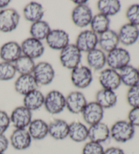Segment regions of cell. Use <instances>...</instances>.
Returning a JSON list of instances; mask_svg holds the SVG:
<instances>
[{
	"mask_svg": "<svg viewBox=\"0 0 139 154\" xmlns=\"http://www.w3.org/2000/svg\"><path fill=\"white\" fill-rule=\"evenodd\" d=\"M135 128L128 120H118L110 128V136L115 141L124 143L133 139Z\"/></svg>",
	"mask_w": 139,
	"mask_h": 154,
	"instance_id": "cell-1",
	"label": "cell"
},
{
	"mask_svg": "<svg viewBox=\"0 0 139 154\" xmlns=\"http://www.w3.org/2000/svg\"><path fill=\"white\" fill-rule=\"evenodd\" d=\"M131 57L129 52L123 48L117 47L107 55V65L116 71L121 70L130 65Z\"/></svg>",
	"mask_w": 139,
	"mask_h": 154,
	"instance_id": "cell-2",
	"label": "cell"
},
{
	"mask_svg": "<svg viewBox=\"0 0 139 154\" xmlns=\"http://www.w3.org/2000/svg\"><path fill=\"white\" fill-rule=\"evenodd\" d=\"M60 61L61 65L68 69L73 70L79 65L82 60V52L77 48L75 44L66 46L60 50Z\"/></svg>",
	"mask_w": 139,
	"mask_h": 154,
	"instance_id": "cell-3",
	"label": "cell"
},
{
	"mask_svg": "<svg viewBox=\"0 0 139 154\" xmlns=\"http://www.w3.org/2000/svg\"><path fill=\"white\" fill-rule=\"evenodd\" d=\"M44 106L52 115L59 114L66 108L65 97L58 90H51L45 95Z\"/></svg>",
	"mask_w": 139,
	"mask_h": 154,
	"instance_id": "cell-4",
	"label": "cell"
},
{
	"mask_svg": "<svg viewBox=\"0 0 139 154\" xmlns=\"http://www.w3.org/2000/svg\"><path fill=\"white\" fill-rule=\"evenodd\" d=\"M37 83L42 86L51 84L55 77V71L52 65L48 62H39L36 65L33 74Z\"/></svg>",
	"mask_w": 139,
	"mask_h": 154,
	"instance_id": "cell-5",
	"label": "cell"
},
{
	"mask_svg": "<svg viewBox=\"0 0 139 154\" xmlns=\"http://www.w3.org/2000/svg\"><path fill=\"white\" fill-rule=\"evenodd\" d=\"M71 79L74 86L84 89L90 86L93 79L92 71L86 66H80L71 70Z\"/></svg>",
	"mask_w": 139,
	"mask_h": 154,
	"instance_id": "cell-6",
	"label": "cell"
},
{
	"mask_svg": "<svg viewBox=\"0 0 139 154\" xmlns=\"http://www.w3.org/2000/svg\"><path fill=\"white\" fill-rule=\"evenodd\" d=\"M18 12L12 8H7L0 11V31L4 33L12 32L20 22Z\"/></svg>",
	"mask_w": 139,
	"mask_h": 154,
	"instance_id": "cell-7",
	"label": "cell"
},
{
	"mask_svg": "<svg viewBox=\"0 0 139 154\" xmlns=\"http://www.w3.org/2000/svg\"><path fill=\"white\" fill-rule=\"evenodd\" d=\"M32 111L24 106H18L12 111L10 116V123L15 129H26L33 120Z\"/></svg>",
	"mask_w": 139,
	"mask_h": 154,
	"instance_id": "cell-8",
	"label": "cell"
},
{
	"mask_svg": "<svg viewBox=\"0 0 139 154\" xmlns=\"http://www.w3.org/2000/svg\"><path fill=\"white\" fill-rule=\"evenodd\" d=\"M98 44V35L91 30H85L79 33L76 46L82 52L88 53L95 48Z\"/></svg>",
	"mask_w": 139,
	"mask_h": 154,
	"instance_id": "cell-9",
	"label": "cell"
},
{
	"mask_svg": "<svg viewBox=\"0 0 139 154\" xmlns=\"http://www.w3.org/2000/svg\"><path fill=\"white\" fill-rule=\"evenodd\" d=\"M46 44L50 48L54 50H62L69 44V35L63 29H52L46 39Z\"/></svg>",
	"mask_w": 139,
	"mask_h": 154,
	"instance_id": "cell-10",
	"label": "cell"
},
{
	"mask_svg": "<svg viewBox=\"0 0 139 154\" xmlns=\"http://www.w3.org/2000/svg\"><path fill=\"white\" fill-rule=\"evenodd\" d=\"M81 114L85 123L88 125L92 126L102 122L104 117V109L96 101L88 103Z\"/></svg>",
	"mask_w": 139,
	"mask_h": 154,
	"instance_id": "cell-11",
	"label": "cell"
},
{
	"mask_svg": "<svg viewBox=\"0 0 139 154\" xmlns=\"http://www.w3.org/2000/svg\"><path fill=\"white\" fill-rule=\"evenodd\" d=\"M23 55L31 58L36 59L44 54L45 47L42 41L33 38H29L25 39L20 45Z\"/></svg>",
	"mask_w": 139,
	"mask_h": 154,
	"instance_id": "cell-12",
	"label": "cell"
},
{
	"mask_svg": "<svg viewBox=\"0 0 139 154\" xmlns=\"http://www.w3.org/2000/svg\"><path fill=\"white\" fill-rule=\"evenodd\" d=\"M93 15L92 10L85 5L76 6L71 13V19L77 27L84 28L90 25Z\"/></svg>",
	"mask_w": 139,
	"mask_h": 154,
	"instance_id": "cell-13",
	"label": "cell"
},
{
	"mask_svg": "<svg viewBox=\"0 0 139 154\" xmlns=\"http://www.w3.org/2000/svg\"><path fill=\"white\" fill-rule=\"evenodd\" d=\"M32 138L27 129H15L10 137V143L16 150L23 151L30 147Z\"/></svg>",
	"mask_w": 139,
	"mask_h": 154,
	"instance_id": "cell-14",
	"label": "cell"
},
{
	"mask_svg": "<svg viewBox=\"0 0 139 154\" xmlns=\"http://www.w3.org/2000/svg\"><path fill=\"white\" fill-rule=\"evenodd\" d=\"M98 80L103 89L113 91L117 90L122 84L118 71L110 68L105 69L101 71Z\"/></svg>",
	"mask_w": 139,
	"mask_h": 154,
	"instance_id": "cell-15",
	"label": "cell"
},
{
	"mask_svg": "<svg viewBox=\"0 0 139 154\" xmlns=\"http://www.w3.org/2000/svg\"><path fill=\"white\" fill-rule=\"evenodd\" d=\"M66 108L73 114H80L87 105L86 98L82 92L73 91L65 97Z\"/></svg>",
	"mask_w": 139,
	"mask_h": 154,
	"instance_id": "cell-16",
	"label": "cell"
},
{
	"mask_svg": "<svg viewBox=\"0 0 139 154\" xmlns=\"http://www.w3.org/2000/svg\"><path fill=\"white\" fill-rule=\"evenodd\" d=\"M117 34L119 43L126 46H132L139 38V28L138 26L128 23L119 29Z\"/></svg>",
	"mask_w": 139,
	"mask_h": 154,
	"instance_id": "cell-17",
	"label": "cell"
},
{
	"mask_svg": "<svg viewBox=\"0 0 139 154\" xmlns=\"http://www.w3.org/2000/svg\"><path fill=\"white\" fill-rule=\"evenodd\" d=\"M110 137V128L102 122L90 126L88 128V139L90 141L102 144Z\"/></svg>",
	"mask_w": 139,
	"mask_h": 154,
	"instance_id": "cell-18",
	"label": "cell"
},
{
	"mask_svg": "<svg viewBox=\"0 0 139 154\" xmlns=\"http://www.w3.org/2000/svg\"><path fill=\"white\" fill-rule=\"evenodd\" d=\"M23 55L20 45L17 42H6L0 48V58L4 62L13 63Z\"/></svg>",
	"mask_w": 139,
	"mask_h": 154,
	"instance_id": "cell-19",
	"label": "cell"
},
{
	"mask_svg": "<svg viewBox=\"0 0 139 154\" xmlns=\"http://www.w3.org/2000/svg\"><path fill=\"white\" fill-rule=\"evenodd\" d=\"M69 124L62 119H55L48 124V135L52 139L62 140L69 137Z\"/></svg>",
	"mask_w": 139,
	"mask_h": 154,
	"instance_id": "cell-20",
	"label": "cell"
},
{
	"mask_svg": "<svg viewBox=\"0 0 139 154\" xmlns=\"http://www.w3.org/2000/svg\"><path fill=\"white\" fill-rule=\"evenodd\" d=\"M119 44L118 34L110 29L98 36V45L103 52L112 51L118 47Z\"/></svg>",
	"mask_w": 139,
	"mask_h": 154,
	"instance_id": "cell-21",
	"label": "cell"
},
{
	"mask_svg": "<svg viewBox=\"0 0 139 154\" xmlns=\"http://www.w3.org/2000/svg\"><path fill=\"white\" fill-rule=\"evenodd\" d=\"M39 85L33 75H20L14 83L16 92L23 96L37 89Z\"/></svg>",
	"mask_w": 139,
	"mask_h": 154,
	"instance_id": "cell-22",
	"label": "cell"
},
{
	"mask_svg": "<svg viewBox=\"0 0 139 154\" xmlns=\"http://www.w3.org/2000/svg\"><path fill=\"white\" fill-rule=\"evenodd\" d=\"M26 129L34 140H43L48 135V124L42 119H33Z\"/></svg>",
	"mask_w": 139,
	"mask_h": 154,
	"instance_id": "cell-23",
	"label": "cell"
},
{
	"mask_svg": "<svg viewBox=\"0 0 139 154\" xmlns=\"http://www.w3.org/2000/svg\"><path fill=\"white\" fill-rule=\"evenodd\" d=\"M68 137L76 143L84 142L88 139V128L82 122H71L69 124Z\"/></svg>",
	"mask_w": 139,
	"mask_h": 154,
	"instance_id": "cell-24",
	"label": "cell"
},
{
	"mask_svg": "<svg viewBox=\"0 0 139 154\" xmlns=\"http://www.w3.org/2000/svg\"><path fill=\"white\" fill-rule=\"evenodd\" d=\"M86 60L88 67L94 71H100L107 64V55L101 49L95 48L87 53Z\"/></svg>",
	"mask_w": 139,
	"mask_h": 154,
	"instance_id": "cell-25",
	"label": "cell"
},
{
	"mask_svg": "<svg viewBox=\"0 0 139 154\" xmlns=\"http://www.w3.org/2000/svg\"><path fill=\"white\" fill-rule=\"evenodd\" d=\"M45 96L39 90H35L24 96L23 106L31 111L39 109L44 106Z\"/></svg>",
	"mask_w": 139,
	"mask_h": 154,
	"instance_id": "cell-26",
	"label": "cell"
},
{
	"mask_svg": "<svg viewBox=\"0 0 139 154\" xmlns=\"http://www.w3.org/2000/svg\"><path fill=\"white\" fill-rule=\"evenodd\" d=\"M23 15L25 20L33 23L42 20L44 15V9L38 2H29L23 9Z\"/></svg>",
	"mask_w": 139,
	"mask_h": 154,
	"instance_id": "cell-27",
	"label": "cell"
},
{
	"mask_svg": "<svg viewBox=\"0 0 139 154\" xmlns=\"http://www.w3.org/2000/svg\"><path fill=\"white\" fill-rule=\"evenodd\" d=\"M96 102L104 109H111L116 105L117 96L115 91L103 88L96 94Z\"/></svg>",
	"mask_w": 139,
	"mask_h": 154,
	"instance_id": "cell-28",
	"label": "cell"
},
{
	"mask_svg": "<svg viewBox=\"0 0 139 154\" xmlns=\"http://www.w3.org/2000/svg\"><path fill=\"white\" fill-rule=\"evenodd\" d=\"M122 84L128 87H132L139 84V73L138 69L128 65L118 71Z\"/></svg>",
	"mask_w": 139,
	"mask_h": 154,
	"instance_id": "cell-29",
	"label": "cell"
},
{
	"mask_svg": "<svg viewBox=\"0 0 139 154\" xmlns=\"http://www.w3.org/2000/svg\"><path fill=\"white\" fill-rule=\"evenodd\" d=\"M122 5L118 0H100L97 2L99 13L109 17L116 15L121 10Z\"/></svg>",
	"mask_w": 139,
	"mask_h": 154,
	"instance_id": "cell-30",
	"label": "cell"
},
{
	"mask_svg": "<svg viewBox=\"0 0 139 154\" xmlns=\"http://www.w3.org/2000/svg\"><path fill=\"white\" fill-rule=\"evenodd\" d=\"M51 30L49 24L46 21L41 20L31 24L29 32L31 38L42 41L46 39Z\"/></svg>",
	"mask_w": 139,
	"mask_h": 154,
	"instance_id": "cell-31",
	"label": "cell"
},
{
	"mask_svg": "<svg viewBox=\"0 0 139 154\" xmlns=\"http://www.w3.org/2000/svg\"><path fill=\"white\" fill-rule=\"evenodd\" d=\"M91 31L95 33L97 35H100L109 29L110 19L100 13L93 16L92 19L90 24Z\"/></svg>",
	"mask_w": 139,
	"mask_h": 154,
	"instance_id": "cell-32",
	"label": "cell"
},
{
	"mask_svg": "<svg viewBox=\"0 0 139 154\" xmlns=\"http://www.w3.org/2000/svg\"><path fill=\"white\" fill-rule=\"evenodd\" d=\"M14 65L17 73H20V75H31L36 67L34 60L25 55H22L18 58Z\"/></svg>",
	"mask_w": 139,
	"mask_h": 154,
	"instance_id": "cell-33",
	"label": "cell"
},
{
	"mask_svg": "<svg viewBox=\"0 0 139 154\" xmlns=\"http://www.w3.org/2000/svg\"><path fill=\"white\" fill-rule=\"evenodd\" d=\"M17 74L14 65L13 63H0V81H9L14 78Z\"/></svg>",
	"mask_w": 139,
	"mask_h": 154,
	"instance_id": "cell-34",
	"label": "cell"
},
{
	"mask_svg": "<svg viewBox=\"0 0 139 154\" xmlns=\"http://www.w3.org/2000/svg\"><path fill=\"white\" fill-rule=\"evenodd\" d=\"M126 100L131 107H139V84L129 88L127 94Z\"/></svg>",
	"mask_w": 139,
	"mask_h": 154,
	"instance_id": "cell-35",
	"label": "cell"
},
{
	"mask_svg": "<svg viewBox=\"0 0 139 154\" xmlns=\"http://www.w3.org/2000/svg\"><path fill=\"white\" fill-rule=\"evenodd\" d=\"M125 17L128 23L139 26V4H134L128 7L125 12Z\"/></svg>",
	"mask_w": 139,
	"mask_h": 154,
	"instance_id": "cell-36",
	"label": "cell"
},
{
	"mask_svg": "<svg viewBox=\"0 0 139 154\" xmlns=\"http://www.w3.org/2000/svg\"><path fill=\"white\" fill-rule=\"evenodd\" d=\"M105 149L100 143L90 141L85 143L82 149V154H103Z\"/></svg>",
	"mask_w": 139,
	"mask_h": 154,
	"instance_id": "cell-37",
	"label": "cell"
},
{
	"mask_svg": "<svg viewBox=\"0 0 139 154\" xmlns=\"http://www.w3.org/2000/svg\"><path fill=\"white\" fill-rule=\"evenodd\" d=\"M10 116L4 110H0V134H4L10 126Z\"/></svg>",
	"mask_w": 139,
	"mask_h": 154,
	"instance_id": "cell-38",
	"label": "cell"
},
{
	"mask_svg": "<svg viewBox=\"0 0 139 154\" xmlns=\"http://www.w3.org/2000/svg\"><path fill=\"white\" fill-rule=\"evenodd\" d=\"M128 121L134 128L139 127V107L131 109L128 114Z\"/></svg>",
	"mask_w": 139,
	"mask_h": 154,
	"instance_id": "cell-39",
	"label": "cell"
},
{
	"mask_svg": "<svg viewBox=\"0 0 139 154\" xmlns=\"http://www.w3.org/2000/svg\"><path fill=\"white\" fill-rule=\"evenodd\" d=\"M9 139L4 134H0V153H4L8 149Z\"/></svg>",
	"mask_w": 139,
	"mask_h": 154,
	"instance_id": "cell-40",
	"label": "cell"
},
{
	"mask_svg": "<svg viewBox=\"0 0 139 154\" xmlns=\"http://www.w3.org/2000/svg\"><path fill=\"white\" fill-rule=\"evenodd\" d=\"M103 154H125L122 149L118 147H110L104 151Z\"/></svg>",
	"mask_w": 139,
	"mask_h": 154,
	"instance_id": "cell-41",
	"label": "cell"
},
{
	"mask_svg": "<svg viewBox=\"0 0 139 154\" xmlns=\"http://www.w3.org/2000/svg\"><path fill=\"white\" fill-rule=\"evenodd\" d=\"M10 3V0H0V9H6Z\"/></svg>",
	"mask_w": 139,
	"mask_h": 154,
	"instance_id": "cell-42",
	"label": "cell"
},
{
	"mask_svg": "<svg viewBox=\"0 0 139 154\" xmlns=\"http://www.w3.org/2000/svg\"><path fill=\"white\" fill-rule=\"evenodd\" d=\"M73 3L76 4L77 6H82V5H85L88 3V1L86 0H75L73 1Z\"/></svg>",
	"mask_w": 139,
	"mask_h": 154,
	"instance_id": "cell-43",
	"label": "cell"
},
{
	"mask_svg": "<svg viewBox=\"0 0 139 154\" xmlns=\"http://www.w3.org/2000/svg\"><path fill=\"white\" fill-rule=\"evenodd\" d=\"M138 73H139V67H138Z\"/></svg>",
	"mask_w": 139,
	"mask_h": 154,
	"instance_id": "cell-44",
	"label": "cell"
},
{
	"mask_svg": "<svg viewBox=\"0 0 139 154\" xmlns=\"http://www.w3.org/2000/svg\"><path fill=\"white\" fill-rule=\"evenodd\" d=\"M0 154H5V153H0Z\"/></svg>",
	"mask_w": 139,
	"mask_h": 154,
	"instance_id": "cell-45",
	"label": "cell"
}]
</instances>
